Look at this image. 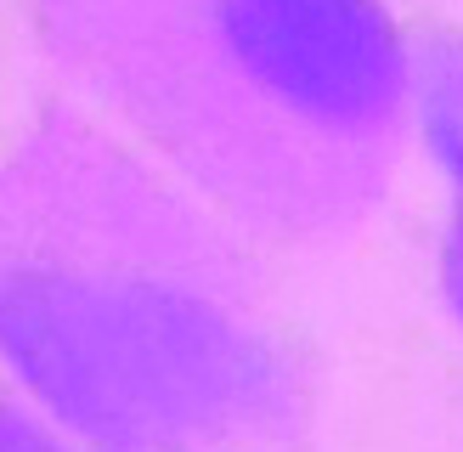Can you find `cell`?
I'll return each instance as SVG.
<instances>
[{
    "label": "cell",
    "instance_id": "6da1fadb",
    "mask_svg": "<svg viewBox=\"0 0 463 452\" xmlns=\"http://www.w3.org/2000/svg\"><path fill=\"white\" fill-rule=\"evenodd\" d=\"M221 40L288 113L373 136L407 108L412 52L384 0H221Z\"/></svg>",
    "mask_w": 463,
    "mask_h": 452
},
{
    "label": "cell",
    "instance_id": "3957f363",
    "mask_svg": "<svg viewBox=\"0 0 463 452\" xmlns=\"http://www.w3.org/2000/svg\"><path fill=\"white\" fill-rule=\"evenodd\" d=\"M463 187V181H458ZM447 294H452V306L463 316V198H458V221H452V238H447Z\"/></svg>",
    "mask_w": 463,
    "mask_h": 452
},
{
    "label": "cell",
    "instance_id": "7a4b0ae2",
    "mask_svg": "<svg viewBox=\"0 0 463 452\" xmlns=\"http://www.w3.org/2000/svg\"><path fill=\"white\" fill-rule=\"evenodd\" d=\"M407 102L419 108L430 153L463 181V45H430L424 57H412Z\"/></svg>",
    "mask_w": 463,
    "mask_h": 452
}]
</instances>
